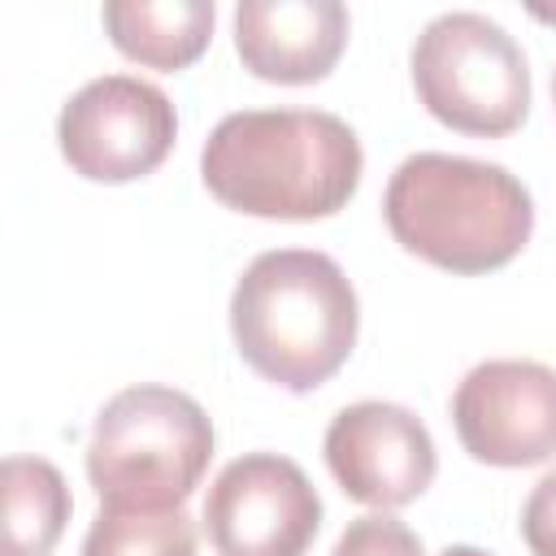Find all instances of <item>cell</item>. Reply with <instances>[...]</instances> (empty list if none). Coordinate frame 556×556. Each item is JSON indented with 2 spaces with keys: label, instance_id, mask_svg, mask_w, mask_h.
<instances>
[{
  "label": "cell",
  "instance_id": "obj_1",
  "mask_svg": "<svg viewBox=\"0 0 556 556\" xmlns=\"http://www.w3.org/2000/svg\"><path fill=\"white\" fill-rule=\"evenodd\" d=\"M356 130L321 109H243L200 152L204 187L235 213L274 222L334 217L361 187Z\"/></svg>",
  "mask_w": 556,
  "mask_h": 556
},
{
  "label": "cell",
  "instance_id": "obj_2",
  "mask_svg": "<svg viewBox=\"0 0 556 556\" xmlns=\"http://www.w3.org/2000/svg\"><path fill=\"white\" fill-rule=\"evenodd\" d=\"M356 326L361 308L348 274L313 248L261 252L230 295L239 356L282 391L330 382L356 348Z\"/></svg>",
  "mask_w": 556,
  "mask_h": 556
},
{
  "label": "cell",
  "instance_id": "obj_3",
  "mask_svg": "<svg viewBox=\"0 0 556 556\" xmlns=\"http://www.w3.org/2000/svg\"><path fill=\"white\" fill-rule=\"evenodd\" d=\"M382 217L404 252L447 274H491L530 243L534 200L504 165L417 152L391 174Z\"/></svg>",
  "mask_w": 556,
  "mask_h": 556
},
{
  "label": "cell",
  "instance_id": "obj_4",
  "mask_svg": "<svg viewBox=\"0 0 556 556\" xmlns=\"http://www.w3.org/2000/svg\"><path fill=\"white\" fill-rule=\"evenodd\" d=\"M208 460V413L187 391L139 382L96 413L87 482L109 508H182Z\"/></svg>",
  "mask_w": 556,
  "mask_h": 556
},
{
  "label": "cell",
  "instance_id": "obj_5",
  "mask_svg": "<svg viewBox=\"0 0 556 556\" xmlns=\"http://www.w3.org/2000/svg\"><path fill=\"white\" fill-rule=\"evenodd\" d=\"M421 109L447 130L500 139L530 113V65L521 43L486 13H439L413 43Z\"/></svg>",
  "mask_w": 556,
  "mask_h": 556
},
{
  "label": "cell",
  "instance_id": "obj_6",
  "mask_svg": "<svg viewBox=\"0 0 556 556\" xmlns=\"http://www.w3.org/2000/svg\"><path fill=\"white\" fill-rule=\"evenodd\" d=\"M178 139L169 96L135 74H104L78 87L61 117L56 143L65 165L87 182H135L152 174Z\"/></svg>",
  "mask_w": 556,
  "mask_h": 556
},
{
  "label": "cell",
  "instance_id": "obj_7",
  "mask_svg": "<svg viewBox=\"0 0 556 556\" xmlns=\"http://www.w3.org/2000/svg\"><path fill=\"white\" fill-rule=\"evenodd\" d=\"M321 530V495L278 452L230 460L204 495V534L217 556H304Z\"/></svg>",
  "mask_w": 556,
  "mask_h": 556
},
{
  "label": "cell",
  "instance_id": "obj_8",
  "mask_svg": "<svg viewBox=\"0 0 556 556\" xmlns=\"http://www.w3.org/2000/svg\"><path fill=\"white\" fill-rule=\"evenodd\" d=\"M460 447L500 469H526L556 456V369L539 361H482L452 395Z\"/></svg>",
  "mask_w": 556,
  "mask_h": 556
},
{
  "label": "cell",
  "instance_id": "obj_9",
  "mask_svg": "<svg viewBox=\"0 0 556 556\" xmlns=\"http://www.w3.org/2000/svg\"><path fill=\"white\" fill-rule=\"evenodd\" d=\"M321 452L343 495L382 513L413 504L439 469L434 439L421 417L387 400H361L339 408L326 426Z\"/></svg>",
  "mask_w": 556,
  "mask_h": 556
},
{
  "label": "cell",
  "instance_id": "obj_10",
  "mask_svg": "<svg viewBox=\"0 0 556 556\" xmlns=\"http://www.w3.org/2000/svg\"><path fill=\"white\" fill-rule=\"evenodd\" d=\"M348 9L339 0H243L235 9V52L265 83H321L348 48Z\"/></svg>",
  "mask_w": 556,
  "mask_h": 556
},
{
  "label": "cell",
  "instance_id": "obj_11",
  "mask_svg": "<svg viewBox=\"0 0 556 556\" xmlns=\"http://www.w3.org/2000/svg\"><path fill=\"white\" fill-rule=\"evenodd\" d=\"M213 0H109L104 30L113 48L148 70H187L213 39Z\"/></svg>",
  "mask_w": 556,
  "mask_h": 556
},
{
  "label": "cell",
  "instance_id": "obj_12",
  "mask_svg": "<svg viewBox=\"0 0 556 556\" xmlns=\"http://www.w3.org/2000/svg\"><path fill=\"white\" fill-rule=\"evenodd\" d=\"M0 482H4L0 556H52L74 513L61 469L43 456H9Z\"/></svg>",
  "mask_w": 556,
  "mask_h": 556
},
{
  "label": "cell",
  "instance_id": "obj_13",
  "mask_svg": "<svg viewBox=\"0 0 556 556\" xmlns=\"http://www.w3.org/2000/svg\"><path fill=\"white\" fill-rule=\"evenodd\" d=\"M83 556H195V521L182 508H109L100 504Z\"/></svg>",
  "mask_w": 556,
  "mask_h": 556
},
{
  "label": "cell",
  "instance_id": "obj_14",
  "mask_svg": "<svg viewBox=\"0 0 556 556\" xmlns=\"http://www.w3.org/2000/svg\"><path fill=\"white\" fill-rule=\"evenodd\" d=\"M330 556H426V547L404 521H395L387 513H365V517L348 521V530L339 534Z\"/></svg>",
  "mask_w": 556,
  "mask_h": 556
},
{
  "label": "cell",
  "instance_id": "obj_15",
  "mask_svg": "<svg viewBox=\"0 0 556 556\" xmlns=\"http://www.w3.org/2000/svg\"><path fill=\"white\" fill-rule=\"evenodd\" d=\"M521 539L530 556H556V473L539 478L521 508Z\"/></svg>",
  "mask_w": 556,
  "mask_h": 556
},
{
  "label": "cell",
  "instance_id": "obj_16",
  "mask_svg": "<svg viewBox=\"0 0 556 556\" xmlns=\"http://www.w3.org/2000/svg\"><path fill=\"white\" fill-rule=\"evenodd\" d=\"M443 556H491V552H482V547H469V543H456V547H447Z\"/></svg>",
  "mask_w": 556,
  "mask_h": 556
},
{
  "label": "cell",
  "instance_id": "obj_17",
  "mask_svg": "<svg viewBox=\"0 0 556 556\" xmlns=\"http://www.w3.org/2000/svg\"><path fill=\"white\" fill-rule=\"evenodd\" d=\"M534 17H543V22H556V9H534Z\"/></svg>",
  "mask_w": 556,
  "mask_h": 556
},
{
  "label": "cell",
  "instance_id": "obj_18",
  "mask_svg": "<svg viewBox=\"0 0 556 556\" xmlns=\"http://www.w3.org/2000/svg\"><path fill=\"white\" fill-rule=\"evenodd\" d=\"M552 100H556V74H552Z\"/></svg>",
  "mask_w": 556,
  "mask_h": 556
}]
</instances>
